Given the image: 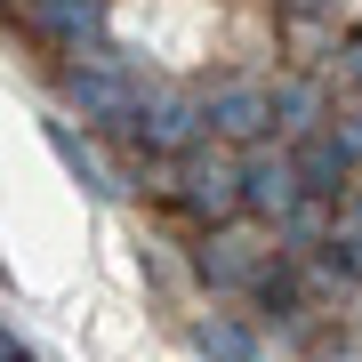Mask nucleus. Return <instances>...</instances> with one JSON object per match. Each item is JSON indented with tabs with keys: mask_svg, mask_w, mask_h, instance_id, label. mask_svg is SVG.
<instances>
[{
	"mask_svg": "<svg viewBox=\"0 0 362 362\" xmlns=\"http://www.w3.org/2000/svg\"><path fill=\"white\" fill-rule=\"evenodd\" d=\"M202 121H209V137L258 145V137H266V121H274V97H266V89H226V97H209V105H202Z\"/></svg>",
	"mask_w": 362,
	"mask_h": 362,
	"instance_id": "nucleus-5",
	"label": "nucleus"
},
{
	"mask_svg": "<svg viewBox=\"0 0 362 362\" xmlns=\"http://www.w3.org/2000/svg\"><path fill=\"white\" fill-rule=\"evenodd\" d=\"M185 202H194L209 226H226L233 209H250L242 169H233V161H218V153H185Z\"/></svg>",
	"mask_w": 362,
	"mask_h": 362,
	"instance_id": "nucleus-3",
	"label": "nucleus"
},
{
	"mask_svg": "<svg viewBox=\"0 0 362 362\" xmlns=\"http://www.w3.org/2000/svg\"><path fill=\"white\" fill-rule=\"evenodd\" d=\"M346 81H354V89H362V40H354V49H346Z\"/></svg>",
	"mask_w": 362,
	"mask_h": 362,
	"instance_id": "nucleus-11",
	"label": "nucleus"
},
{
	"mask_svg": "<svg viewBox=\"0 0 362 362\" xmlns=\"http://www.w3.org/2000/svg\"><path fill=\"white\" fill-rule=\"evenodd\" d=\"M290 161H298V185H306V202H338V185L354 177V161H362V153H354L338 129H306V137L290 145Z\"/></svg>",
	"mask_w": 362,
	"mask_h": 362,
	"instance_id": "nucleus-1",
	"label": "nucleus"
},
{
	"mask_svg": "<svg viewBox=\"0 0 362 362\" xmlns=\"http://www.w3.org/2000/svg\"><path fill=\"white\" fill-rule=\"evenodd\" d=\"M0 362H33V354H25V346H16V338H8V346H0Z\"/></svg>",
	"mask_w": 362,
	"mask_h": 362,
	"instance_id": "nucleus-12",
	"label": "nucleus"
},
{
	"mask_svg": "<svg viewBox=\"0 0 362 362\" xmlns=\"http://www.w3.org/2000/svg\"><path fill=\"white\" fill-rule=\"evenodd\" d=\"M250 298H258L274 322H290V314H298V266L290 258H266V274L250 282Z\"/></svg>",
	"mask_w": 362,
	"mask_h": 362,
	"instance_id": "nucleus-9",
	"label": "nucleus"
},
{
	"mask_svg": "<svg viewBox=\"0 0 362 362\" xmlns=\"http://www.w3.org/2000/svg\"><path fill=\"white\" fill-rule=\"evenodd\" d=\"M25 8H33V25L49 33V40H57L65 57H81V49H89V57H105V25H97V0H25Z\"/></svg>",
	"mask_w": 362,
	"mask_h": 362,
	"instance_id": "nucleus-4",
	"label": "nucleus"
},
{
	"mask_svg": "<svg viewBox=\"0 0 362 362\" xmlns=\"http://www.w3.org/2000/svg\"><path fill=\"white\" fill-rule=\"evenodd\" d=\"M194 129H209V121L185 97H145V113H137V137L153 153H194Z\"/></svg>",
	"mask_w": 362,
	"mask_h": 362,
	"instance_id": "nucleus-6",
	"label": "nucleus"
},
{
	"mask_svg": "<svg viewBox=\"0 0 362 362\" xmlns=\"http://www.w3.org/2000/svg\"><path fill=\"white\" fill-rule=\"evenodd\" d=\"M202 274H209V282H218V290H250V282H258V258H250V242H233V233H218V242H209L202 250Z\"/></svg>",
	"mask_w": 362,
	"mask_h": 362,
	"instance_id": "nucleus-7",
	"label": "nucleus"
},
{
	"mask_svg": "<svg viewBox=\"0 0 362 362\" xmlns=\"http://www.w3.org/2000/svg\"><path fill=\"white\" fill-rule=\"evenodd\" d=\"M242 194H250V209L274 218V226H290L298 209H306V185H298V161H290V153H250Z\"/></svg>",
	"mask_w": 362,
	"mask_h": 362,
	"instance_id": "nucleus-2",
	"label": "nucleus"
},
{
	"mask_svg": "<svg viewBox=\"0 0 362 362\" xmlns=\"http://www.w3.org/2000/svg\"><path fill=\"white\" fill-rule=\"evenodd\" d=\"M202 354L209 362H258V346H250L233 322H202Z\"/></svg>",
	"mask_w": 362,
	"mask_h": 362,
	"instance_id": "nucleus-10",
	"label": "nucleus"
},
{
	"mask_svg": "<svg viewBox=\"0 0 362 362\" xmlns=\"http://www.w3.org/2000/svg\"><path fill=\"white\" fill-rule=\"evenodd\" d=\"M49 145H57V161H65V169H73V177H81V185H89V194H97V202H105V194H121V185H113V177H105V161H97V153H89V145H81V137L65 129V121H49Z\"/></svg>",
	"mask_w": 362,
	"mask_h": 362,
	"instance_id": "nucleus-8",
	"label": "nucleus"
}]
</instances>
